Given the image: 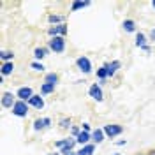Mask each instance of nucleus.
<instances>
[{
	"mask_svg": "<svg viewBox=\"0 0 155 155\" xmlns=\"http://www.w3.org/2000/svg\"><path fill=\"white\" fill-rule=\"evenodd\" d=\"M42 129H46V122H44V118H37L34 122V130H42Z\"/></svg>",
	"mask_w": 155,
	"mask_h": 155,
	"instance_id": "obj_26",
	"label": "nucleus"
},
{
	"mask_svg": "<svg viewBox=\"0 0 155 155\" xmlns=\"http://www.w3.org/2000/svg\"><path fill=\"white\" fill-rule=\"evenodd\" d=\"M106 65H107V78H113L118 72V69L122 67V62L120 60H113V62H109Z\"/></svg>",
	"mask_w": 155,
	"mask_h": 155,
	"instance_id": "obj_9",
	"label": "nucleus"
},
{
	"mask_svg": "<svg viewBox=\"0 0 155 155\" xmlns=\"http://www.w3.org/2000/svg\"><path fill=\"white\" fill-rule=\"evenodd\" d=\"M44 83H49V85H55V87H57L58 74H55V72H48V74L44 76Z\"/></svg>",
	"mask_w": 155,
	"mask_h": 155,
	"instance_id": "obj_21",
	"label": "nucleus"
},
{
	"mask_svg": "<svg viewBox=\"0 0 155 155\" xmlns=\"http://www.w3.org/2000/svg\"><path fill=\"white\" fill-rule=\"evenodd\" d=\"M69 32L67 23H62V25H55V27H49L48 28V35L49 37H65Z\"/></svg>",
	"mask_w": 155,
	"mask_h": 155,
	"instance_id": "obj_2",
	"label": "nucleus"
},
{
	"mask_svg": "<svg viewBox=\"0 0 155 155\" xmlns=\"http://www.w3.org/2000/svg\"><path fill=\"white\" fill-rule=\"evenodd\" d=\"M69 155H76V152H72V153H69Z\"/></svg>",
	"mask_w": 155,
	"mask_h": 155,
	"instance_id": "obj_36",
	"label": "nucleus"
},
{
	"mask_svg": "<svg viewBox=\"0 0 155 155\" xmlns=\"http://www.w3.org/2000/svg\"><path fill=\"white\" fill-rule=\"evenodd\" d=\"M28 102H25V101H18L16 104H14V107H12V115L18 116V118H25V116L28 115Z\"/></svg>",
	"mask_w": 155,
	"mask_h": 155,
	"instance_id": "obj_3",
	"label": "nucleus"
},
{
	"mask_svg": "<svg viewBox=\"0 0 155 155\" xmlns=\"http://www.w3.org/2000/svg\"><path fill=\"white\" fill-rule=\"evenodd\" d=\"M90 139H92V134H90V132H85V130H81V132H79V136L76 137V141L81 146L88 145V141H90Z\"/></svg>",
	"mask_w": 155,
	"mask_h": 155,
	"instance_id": "obj_13",
	"label": "nucleus"
},
{
	"mask_svg": "<svg viewBox=\"0 0 155 155\" xmlns=\"http://www.w3.org/2000/svg\"><path fill=\"white\" fill-rule=\"evenodd\" d=\"M28 106L35 107V109H42V107H44V101H42V97L41 95H34L28 101Z\"/></svg>",
	"mask_w": 155,
	"mask_h": 155,
	"instance_id": "obj_11",
	"label": "nucleus"
},
{
	"mask_svg": "<svg viewBox=\"0 0 155 155\" xmlns=\"http://www.w3.org/2000/svg\"><path fill=\"white\" fill-rule=\"evenodd\" d=\"M104 137H106V134H104V130L102 129H95L94 132H92V139H94V143H102L104 141Z\"/></svg>",
	"mask_w": 155,
	"mask_h": 155,
	"instance_id": "obj_15",
	"label": "nucleus"
},
{
	"mask_svg": "<svg viewBox=\"0 0 155 155\" xmlns=\"http://www.w3.org/2000/svg\"><path fill=\"white\" fill-rule=\"evenodd\" d=\"M44 122H46V129L51 127V118H44Z\"/></svg>",
	"mask_w": 155,
	"mask_h": 155,
	"instance_id": "obj_31",
	"label": "nucleus"
},
{
	"mask_svg": "<svg viewBox=\"0 0 155 155\" xmlns=\"http://www.w3.org/2000/svg\"><path fill=\"white\" fill-rule=\"evenodd\" d=\"M150 39H152V41H155V28L150 32Z\"/></svg>",
	"mask_w": 155,
	"mask_h": 155,
	"instance_id": "obj_32",
	"label": "nucleus"
},
{
	"mask_svg": "<svg viewBox=\"0 0 155 155\" xmlns=\"http://www.w3.org/2000/svg\"><path fill=\"white\" fill-rule=\"evenodd\" d=\"M18 101H16V95H12V92H4L2 94V107H14Z\"/></svg>",
	"mask_w": 155,
	"mask_h": 155,
	"instance_id": "obj_8",
	"label": "nucleus"
},
{
	"mask_svg": "<svg viewBox=\"0 0 155 155\" xmlns=\"http://www.w3.org/2000/svg\"><path fill=\"white\" fill-rule=\"evenodd\" d=\"M124 30L129 32V34L136 32V21L134 19H125V21H124Z\"/></svg>",
	"mask_w": 155,
	"mask_h": 155,
	"instance_id": "obj_22",
	"label": "nucleus"
},
{
	"mask_svg": "<svg viewBox=\"0 0 155 155\" xmlns=\"http://www.w3.org/2000/svg\"><path fill=\"white\" fill-rule=\"evenodd\" d=\"M78 141H76V137H69V141H67V145L64 146L62 150H60V153L62 155H69V153H72V150H74V145H76Z\"/></svg>",
	"mask_w": 155,
	"mask_h": 155,
	"instance_id": "obj_10",
	"label": "nucleus"
},
{
	"mask_svg": "<svg viewBox=\"0 0 155 155\" xmlns=\"http://www.w3.org/2000/svg\"><path fill=\"white\" fill-rule=\"evenodd\" d=\"M48 155H62V153H48Z\"/></svg>",
	"mask_w": 155,
	"mask_h": 155,
	"instance_id": "obj_35",
	"label": "nucleus"
},
{
	"mask_svg": "<svg viewBox=\"0 0 155 155\" xmlns=\"http://www.w3.org/2000/svg\"><path fill=\"white\" fill-rule=\"evenodd\" d=\"M48 48L55 53H64L65 51V37H51L48 41Z\"/></svg>",
	"mask_w": 155,
	"mask_h": 155,
	"instance_id": "obj_1",
	"label": "nucleus"
},
{
	"mask_svg": "<svg viewBox=\"0 0 155 155\" xmlns=\"http://www.w3.org/2000/svg\"><path fill=\"white\" fill-rule=\"evenodd\" d=\"M41 92H42L44 95H48V94H53V92H55V85H49V83H42V87H41Z\"/></svg>",
	"mask_w": 155,
	"mask_h": 155,
	"instance_id": "obj_24",
	"label": "nucleus"
},
{
	"mask_svg": "<svg viewBox=\"0 0 155 155\" xmlns=\"http://www.w3.org/2000/svg\"><path fill=\"white\" fill-rule=\"evenodd\" d=\"M67 141H69V137H65V139H60V141H57V143H55V146H57L58 150H62L64 146L67 145Z\"/></svg>",
	"mask_w": 155,
	"mask_h": 155,
	"instance_id": "obj_28",
	"label": "nucleus"
},
{
	"mask_svg": "<svg viewBox=\"0 0 155 155\" xmlns=\"http://www.w3.org/2000/svg\"><path fill=\"white\" fill-rule=\"evenodd\" d=\"M58 127H60V129H64V130L72 129V120H71L69 116H64V118H60V120H58Z\"/></svg>",
	"mask_w": 155,
	"mask_h": 155,
	"instance_id": "obj_17",
	"label": "nucleus"
},
{
	"mask_svg": "<svg viewBox=\"0 0 155 155\" xmlns=\"http://www.w3.org/2000/svg\"><path fill=\"white\" fill-rule=\"evenodd\" d=\"M97 78L101 79V83H104V81L107 79V65H106V64H104L102 67L97 69Z\"/></svg>",
	"mask_w": 155,
	"mask_h": 155,
	"instance_id": "obj_20",
	"label": "nucleus"
},
{
	"mask_svg": "<svg viewBox=\"0 0 155 155\" xmlns=\"http://www.w3.org/2000/svg\"><path fill=\"white\" fill-rule=\"evenodd\" d=\"M81 130H85V132H90V124H83Z\"/></svg>",
	"mask_w": 155,
	"mask_h": 155,
	"instance_id": "obj_30",
	"label": "nucleus"
},
{
	"mask_svg": "<svg viewBox=\"0 0 155 155\" xmlns=\"http://www.w3.org/2000/svg\"><path fill=\"white\" fill-rule=\"evenodd\" d=\"M152 5H153V7H155V2H152Z\"/></svg>",
	"mask_w": 155,
	"mask_h": 155,
	"instance_id": "obj_37",
	"label": "nucleus"
},
{
	"mask_svg": "<svg viewBox=\"0 0 155 155\" xmlns=\"http://www.w3.org/2000/svg\"><path fill=\"white\" fill-rule=\"evenodd\" d=\"M88 95L92 97L94 101H97V102H102V101H104V94H102V87H101V85H97V83H94L92 87L88 88Z\"/></svg>",
	"mask_w": 155,
	"mask_h": 155,
	"instance_id": "obj_5",
	"label": "nucleus"
},
{
	"mask_svg": "<svg viewBox=\"0 0 155 155\" xmlns=\"http://www.w3.org/2000/svg\"><path fill=\"white\" fill-rule=\"evenodd\" d=\"M90 5V2H72V5H71V11H78V9H85Z\"/></svg>",
	"mask_w": 155,
	"mask_h": 155,
	"instance_id": "obj_25",
	"label": "nucleus"
},
{
	"mask_svg": "<svg viewBox=\"0 0 155 155\" xmlns=\"http://www.w3.org/2000/svg\"><path fill=\"white\" fill-rule=\"evenodd\" d=\"M136 155H148V153H143V152H139V153H136Z\"/></svg>",
	"mask_w": 155,
	"mask_h": 155,
	"instance_id": "obj_34",
	"label": "nucleus"
},
{
	"mask_svg": "<svg viewBox=\"0 0 155 155\" xmlns=\"http://www.w3.org/2000/svg\"><path fill=\"white\" fill-rule=\"evenodd\" d=\"M32 69H34V71H41V72H42V71H44V65H42V62H32Z\"/></svg>",
	"mask_w": 155,
	"mask_h": 155,
	"instance_id": "obj_27",
	"label": "nucleus"
},
{
	"mask_svg": "<svg viewBox=\"0 0 155 155\" xmlns=\"http://www.w3.org/2000/svg\"><path fill=\"white\" fill-rule=\"evenodd\" d=\"M48 51H49V48H35L34 49V57H35V60H42V58L48 55Z\"/></svg>",
	"mask_w": 155,
	"mask_h": 155,
	"instance_id": "obj_18",
	"label": "nucleus"
},
{
	"mask_svg": "<svg viewBox=\"0 0 155 155\" xmlns=\"http://www.w3.org/2000/svg\"><path fill=\"white\" fill-rule=\"evenodd\" d=\"M48 21L55 27V25H62V23H65V18H62V16H58V14H49Z\"/></svg>",
	"mask_w": 155,
	"mask_h": 155,
	"instance_id": "obj_19",
	"label": "nucleus"
},
{
	"mask_svg": "<svg viewBox=\"0 0 155 155\" xmlns=\"http://www.w3.org/2000/svg\"><path fill=\"white\" fill-rule=\"evenodd\" d=\"M0 58H2V62L4 64H7V62H12V58H14V53L9 51V49H4L2 53H0Z\"/></svg>",
	"mask_w": 155,
	"mask_h": 155,
	"instance_id": "obj_23",
	"label": "nucleus"
},
{
	"mask_svg": "<svg viewBox=\"0 0 155 155\" xmlns=\"http://www.w3.org/2000/svg\"><path fill=\"white\" fill-rule=\"evenodd\" d=\"M34 95H35V94H34V90L30 87H21V88H18V92H16L18 101H25V102H28Z\"/></svg>",
	"mask_w": 155,
	"mask_h": 155,
	"instance_id": "obj_6",
	"label": "nucleus"
},
{
	"mask_svg": "<svg viewBox=\"0 0 155 155\" xmlns=\"http://www.w3.org/2000/svg\"><path fill=\"white\" fill-rule=\"evenodd\" d=\"M146 153H148V155H155V148H152V150H148Z\"/></svg>",
	"mask_w": 155,
	"mask_h": 155,
	"instance_id": "obj_33",
	"label": "nucleus"
},
{
	"mask_svg": "<svg viewBox=\"0 0 155 155\" xmlns=\"http://www.w3.org/2000/svg\"><path fill=\"white\" fill-rule=\"evenodd\" d=\"M76 65H78V69H79L81 72H85V74H90V72H92V64H90V58H87V57H79L76 60Z\"/></svg>",
	"mask_w": 155,
	"mask_h": 155,
	"instance_id": "obj_7",
	"label": "nucleus"
},
{
	"mask_svg": "<svg viewBox=\"0 0 155 155\" xmlns=\"http://www.w3.org/2000/svg\"><path fill=\"white\" fill-rule=\"evenodd\" d=\"M115 155H120V153H115Z\"/></svg>",
	"mask_w": 155,
	"mask_h": 155,
	"instance_id": "obj_38",
	"label": "nucleus"
},
{
	"mask_svg": "<svg viewBox=\"0 0 155 155\" xmlns=\"http://www.w3.org/2000/svg\"><path fill=\"white\" fill-rule=\"evenodd\" d=\"M102 130H104L106 137L113 139V137H116V136H120L122 132H124V127L118 125V124H109V125H104V127H102Z\"/></svg>",
	"mask_w": 155,
	"mask_h": 155,
	"instance_id": "obj_4",
	"label": "nucleus"
},
{
	"mask_svg": "<svg viewBox=\"0 0 155 155\" xmlns=\"http://www.w3.org/2000/svg\"><path fill=\"white\" fill-rule=\"evenodd\" d=\"M79 132H81V129L78 125H72V129H71V134H72V137H78L79 136Z\"/></svg>",
	"mask_w": 155,
	"mask_h": 155,
	"instance_id": "obj_29",
	"label": "nucleus"
},
{
	"mask_svg": "<svg viewBox=\"0 0 155 155\" xmlns=\"http://www.w3.org/2000/svg\"><path fill=\"white\" fill-rule=\"evenodd\" d=\"M136 46L141 49H145L148 44H146V35L145 34H141V32H137V35H136Z\"/></svg>",
	"mask_w": 155,
	"mask_h": 155,
	"instance_id": "obj_16",
	"label": "nucleus"
},
{
	"mask_svg": "<svg viewBox=\"0 0 155 155\" xmlns=\"http://www.w3.org/2000/svg\"><path fill=\"white\" fill-rule=\"evenodd\" d=\"M12 71H14V64L12 62H7V64H2V69H0V76H9L12 74Z\"/></svg>",
	"mask_w": 155,
	"mask_h": 155,
	"instance_id": "obj_14",
	"label": "nucleus"
},
{
	"mask_svg": "<svg viewBox=\"0 0 155 155\" xmlns=\"http://www.w3.org/2000/svg\"><path fill=\"white\" fill-rule=\"evenodd\" d=\"M95 152V145H92V143H88V145L81 146L79 150L76 152V155H92Z\"/></svg>",
	"mask_w": 155,
	"mask_h": 155,
	"instance_id": "obj_12",
	"label": "nucleus"
}]
</instances>
